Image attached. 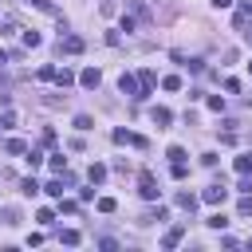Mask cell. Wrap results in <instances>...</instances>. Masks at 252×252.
<instances>
[{"label":"cell","mask_w":252,"mask_h":252,"mask_svg":"<svg viewBox=\"0 0 252 252\" xmlns=\"http://www.w3.org/2000/svg\"><path fill=\"white\" fill-rule=\"evenodd\" d=\"M138 193H142L146 201H158V181H154V173H142V177H138Z\"/></svg>","instance_id":"2"},{"label":"cell","mask_w":252,"mask_h":252,"mask_svg":"<svg viewBox=\"0 0 252 252\" xmlns=\"http://www.w3.org/2000/svg\"><path fill=\"white\" fill-rule=\"evenodd\" d=\"M162 87H166V91H181V79H177V75H166Z\"/></svg>","instance_id":"27"},{"label":"cell","mask_w":252,"mask_h":252,"mask_svg":"<svg viewBox=\"0 0 252 252\" xmlns=\"http://www.w3.org/2000/svg\"><path fill=\"white\" fill-rule=\"evenodd\" d=\"M118 91L130 94V99H138V79H134V75H122V79H118Z\"/></svg>","instance_id":"9"},{"label":"cell","mask_w":252,"mask_h":252,"mask_svg":"<svg viewBox=\"0 0 252 252\" xmlns=\"http://www.w3.org/2000/svg\"><path fill=\"white\" fill-rule=\"evenodd\" d=\"M114 8H118V0H99V12L103 16H114Z\"/></svg>","instance_id":"25"},{"label":"cell","mask_w":252,"mask_h":252,"mask_svg":"<svg viewBox=\"0 0 252 252\" xmlns=\"http://www.w3.org/2000/svg\"><path fill=\"white\" fill-rule=\"evenodd\" d=\"M150 122L158 126V130H162V126H170V122H173V114H170L166 107H154V110H150Z\"/></svg>","instance_id":"7"},{"label":"cell","mask_w":252,"mask_h":252,"mask_svg":"<svg viewBox=\"0 0 252 252\" xmlns=\"http://www.w3.org/2000/svg\"><path fill=\"white\" fill-rule=\"evenodd\" d=\"M36 79H40V83H51V79H55V67H51V63H47V67H40Z\"/></svg>","instance_id":"23"},{"label":"cell","mask_w":252,"mask_h":252,"mask_svg":"<svg viewBox=\"0 0 252 252\" xmlns=\"http://www.w3.org/2000/svg\"><path fill=\"white\" fill-rule=\"evenodd\" d=\"M91 126H94L91 114H75V130H91Z\"/></svg>","instance_id":"26"},{"label":"cell","mask_w":252,"mask_h":252,"mask_svg":"<svg viewBox=\"0 0 252 252\" xmlns=\"http://www.w3.org/2000/svg\"><path fill=\"white\" fill-rule=\"evenodd\" d=\"M181 236H185V229H181V225H173V229L162 236V248H177V244H181Z\"/></svg>","instance_id":"8"},{"label":"cell","mask_w":252,"mask_h":252,"mask_svg":"<svg viewBox=\"0 0 252 252\" xmlns=\"http://www.w3.org/2000/svg\"><path fill=\"white\" fill-rule=\"evenodd\" d=\"M236 213H240V217H252V193H244V197H240V205H236Z\"/></svg>","instance_id":"22"},{"label":"cell","mask_w":252,"mask_h":252,"mask_svg":"<svg viewBox=\"0 0 252 252\" xmlns=\"http://www.w3.org/2000/svg\"><path fill=\"white\" fill-rule=\"evenodd\" d=\"M236 189H240V193H252V181H248V173H240V185H236Z\"/></svg>","instance_id":"32"},{"label":"cell","mask_w":252,"mask_h":252,"mask_svg":"<svg viewBox=\"0 0 252 252\" xmlns=\"http://www.w3.org/2000/svg\"><path fill=\"white\" fill-rule=\"evenodd\" d=\"M177 205H181L185 213H193V209H197V197H193V193H177Z\"/></svg>","instance_id":"15"},{"label":"cell","mask_w":252,"mask_h":252,"mask_svg":"<svg viewBox=\"0 0 252 252\" xmlns=\"http://www.w3.org/2000/svg\"><path fill=\"white\" fill-rule=\"evenodd\" d=\"M205 225H209V229H225V225H229V217H225V213H213Z\"/></svg>","instance_id":"19"},{"label":"cell","mask_w":252,"mask_h":252,"mask_svg":"<svg viewBox=\"0 0 252 252\" xmlns=\"http://www.w3.org/2000/svg\"><path fill=\"white\" fill-rule=\"evenodd\" d=\"M83 47H87L83 36H59V51L63 55H83Z\"/></svg>","instance_id":"1"},{"label":"cell","mask_w":252,"mask_h":252,"mask_svg":"<svg viewBox=\"0 0 252 252\" xmlns=\"http://www.w3.org/2000/svg\"><path fill=\"white\" fill-rule=\"evenodd\" d=\"M209 110H217V114H220V110H225V99H220V94H213V99H209Z\"/></svg>","instance_id":"31"},{"label":"cell","mask_w":252,"mask_h":252,"mask_svg":"<svg viewBox=\"0 0 252 252\" xmlns=\"http://www.w3.org/2000/svg\"><path fill=\"white\" fill-rule=\"evenodd\" d=\"M67 185H71V177L59 173V177H51V181L44 185V193H47V197H63V189H67Z\"/></svg>","instance_id":"5"},{"label":"cell","mask_w":252,"mask_h":252,"mask_svg":"<svg viewBox=\"0 0 252 252\" xmlns=\"http://www.w3.org/2000/svg\"><path fill=\"white\" fill-rule=\"evenodd\" d=\"M114 209H118L114 197H99V213H114Z\"/></svg>","instance_id":"24"},{"label":"cell","mask_w":252,"mask_h":252,"mask_svg":"<svg viewBox=\"0 0 252 252\" xmlns=\"http://www.w3.org/2000/svg\"><path fill=\"white\" fill-rule=\"evenodd\" d=\"M20 193H24V197H36V193H40V181H36V177H24V181H20Z\"/></svg>","instance_id":"11"},{"label":"cell","mask_w":252,"mask_h":252,"mask_svg":"<svg viewBox=\"0 0 252 252\" xmlns=\"http://www.w3.org/2000/svg\"><path fill=\"white\" fill-rule=\"evenodd\" d=\"M0 217H4V225H16V220H20V213H16V209H0Z\"/></svg>","instance_id":"28"},{"label":"cell","mask_w":252,"mask_h":252,"mask_svg":"<svg viewBox=\"0 0 252 252\" xmlns=\"http://www.w3.org/2000/svg\"><path fill=\"white\" fill-rule=\"evenodd\" d=\"M87 177H91L94 185H99V181H107V166H103V162H91V170H87Z\"/></svg>","instance_id":"10"},{"label":"cell","mask_w":252,"mask_h":252,"mask_svg":"<svg viewBox=\"0 0 252 252\" xmlns=\"http://www.w3.org/2000/svg\"><path fill=\"white\" fill-rule=\"evenodd\" d=\"M225 197H229V189H225V185H220V181H217V185H209V189H205V193H201V201H205V205H220V201H225Z\"/></svg>","instance_id":"4"},{"label":"cell","mask_w":252,"mask_h":252,"mask_svg":"<svg viewBox=\"0 0 252 252\" xmlns=\"http://www.w3.org/2000/svg\"><path fill=\"white\" fill-rule=\"evenodd\" d=\"M154 220H166V209H162V205H158V209H150V213L142 217V225H154Z\"/></svg>","instance_id":"16"},{"label":"cell","mask_w":252,"mask_h":252,"mask_svg":"<svg viewBox=\"0 0 252 252\" xmlns=\"http://www.w3.org/2000/svg\"><path fill=\"white\" fill-rule=\"evenodd\" d=\"M47 166H51V173H67V158H63V154H51Z\"/></svg>","instance_id":"12"},{"label":"cell","mask_w":252,"mask_h":252,"mask_svg":"<svg viewBox=\"0 0 252 252\" xmlns=\"http://www.w3.org/2000/svg\"><path fill=\"white\" fill-rule=\"evenodd\" d=\"M103 83V75H99V67H87V71H79V87H87V91H94Z\"/></svg>","instance_id":"6"},{"label":"cell","mask_w":252,"mask_h":252,"mask_svg":"<svg viewBox=\"0 0 252 252\" xmlns=\"http://www.w3.org/2000/svg\"><path fill=\"white\" fill-rule=\"evenodd\" d=\"M36 220H40V225H51L55 213H51V209H40V213H36Z\"/></svg>","instance_id":"29"},{"label":"cell","mask_w":252,"mask_h":252,"mask_svg":"<svg viewBox=\"0 0 252 252\" xmlns=\"http://www.w3.org/2000/svg\"><path fill=\"white\" fill-rule=\"evenodd\" d=\"M59 240L67 244V248H75V244H79V233H75V229H63V233H59Z\"/></svg>","instance_id":"17"},{"label":"cell","mask_w":252,"mask_h":252,"mask_svg":"<svg viewBox=\"0 0 252 252\" xmlns=\"http://www.w3.org/2000/svg\"><path fill=\"white\" fill-rule=\"evenodd\" d=\"M32 8H40V12H47V16H59L55 0H32Z\"/></svg>","instance_id":"14"},{"label":"cell","mask_w":252,"mask_h":252,"mask_svg":"<svg viewBox=\"0 0 252 252\" xmlns=\"http://www.w3.org/2000/svg\"><path fill=\"white\" fill-rule=\"evenodd\" d=\"M51 83H59V87H71V83H75V75H71V67H63V71L55 67V79H51Z\"/></svg>","instance_id":"13"},{"label":"cell","mask_w":252,"mask_h":252,"mask_svg":"<svg viewBox=\"0 0 252 252\" xmlns=\"http://www.w3.org/2000/svg\"><path fill=\"white\" fill-rule=\"evenodd\" d=\"M40 162H44V154H40V150H28V166H32V170H36Z\"/></svg>","instance_id":"30"},{"label":"cell","mask_w":252,"mask_h":252,"mask_svg":"<svg viewBox=\"0 0 252 252\" xmlns=\"http://www.w3.org/2000/svg\"><path fill=\"white\" fill-rule=\"evenodd\" d=\"M244 40H248V44H252V32H244Z\"/></svg>","instance_id":"34"},{"label":"cell","mask_w":252,"mask_h":252,"mask_svg":"<svg viewBox=\"0 0 252 252\" xmlns=\"http://www.w3.org/2000/svg\"><path fill=\"white\" fill-rule=\"evenodd\" d=\"M8 154H28V142H20V138H8V146H4Z\"/></svg>","instance_id":"21"},{"label":"cell","mask_w":252,"mask_h":252,"mask_svg":"<svg viewBox=\"0 0 252 252\" xmlns=\"http://www.w3.org/2000/svg\"><path fill=\"white\" fill-rule=\"evenodd\" d=\"M40 44H44L40 32H24V47H40Z\"/></svg>","instance_id":"20"},{"label":"cell","mask_w":252,"mask_h":252,"mask_svg":"<svg viewBox=\"0 0 252 252\" xmlns=\"http://www.w3.org/2000/svg\"><path fill=\"white\" fill-rule=\"evenodd\" d=\"M233 4V0H213V8H229Z\"/></svg>","instance_id":"33"},{"label":"cell","mask_w":252,"mask_h":252,"mask_svg":"<svg viewBox=\"0 0 252 252\" xmlns=\"http://www.w3.org/2000/svg\"><path fill=\"white\" fill-rule=\"evenodd\" d=\"M114 142H118V146H134V150H146V138H142V134H130V130H114Z\"/></svg>","instance_id":"3"},{"label":"cell","mask_w":252,"mask_h":252,"mask_svg":"<svg viewBox=\"0 0 252 252\" xmlns=\"http://www.w3.org/2000/svg\"><path fill=\"white\" fill-rule=\"evenodd\" d=\"M236 173H252V154H240L236 158Z\"/></svg>","instance_id":"18"}]
</instances>
